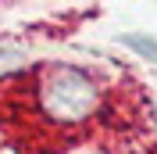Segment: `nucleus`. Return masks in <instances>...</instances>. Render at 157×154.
I'll return each mask as SVG.
<instances>
[{"label": "nucleus", "instance_id": "obj_3", "mask_svg": "<svg viewBox=\"0 0 157 154\" xmlns=\"http://www.w3.org/2000/svg\"><path fill=\"white\" fill-rule=\"evenodd\" d=\"M11 65H21V54L18 50H0V68H11Z\"/></svg>", "mask_w": 157, "mask_h": 154}, {"label": "nucleus", "instance_id": "obj_1", "mask_svg": "<svg viewBox=\"0 0 157 154\" xmlns=\"http://www.w3.org/2000/svg\"><path fill=\"white\" fill-rule=\"evenodd\" d=\"M39 107L54 122L75 125L100 107V86L75 65H50L39 75Z\"/></svg>", "mask_w": 157, "mask_h": 154}, {"label": "nucleus", "instance_id": "obj_2", "mask_svg": "<svg viewBox=\"0 0 157 154\" xmlns=\"http://www.w3.org/2000/svg\"><path fill=\"white\" fill-rule=\"evenodd\" d=\"M118 39H121V47H132L139 58H147V61L157 65V39L154 36H147V32H125V36H118Z\"/></svg>", "mask_w": 157, "mask_h": 154}]
</instances>
